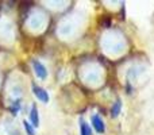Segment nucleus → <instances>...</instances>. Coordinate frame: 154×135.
<instances>
[{"mask_svg": "<svg viewBox=\"0 0 154 135\" xmlns=\"http://www.w3.org/2000/svg\"><path fill=\"white\" fill-rule=\"evenodd\" d=\"M122 111V100L120 99H116L114 104H112V108H111V116L112 118H118Z\"/></svg>", "mask_w": 154, "mask_h": 135, "instance_id": "39448f33", "label": "nucleus"}, {"mask_svg": "<svg viewBox=\"0 0 154 135\" xmlns=\"http://www.w3.org/2000/svg\"><path fill=\"white\" fill-rule=\"evenodd\" d=\"M23 127L26 130L27 135H35V128L31 126V123L27 122V120H23Z\"/></svg>", "mask_w": 154, "mask_h": 135, "instance_id": "0eeeda50", "label": "nucleus"}, {"mask_svg": "<svg viewBox=\"0 0 154 135\" xmlns=\"http://www.w3.org/2000/svg\"><path fill=\"white\" fill-rule=\"evenodd\" d=\"M32 93L34 96L42 103H49V93L43 89L42 87H38V85H32Z\"/></svg>", "mask_w": 154, "mask_h": 135, "instance_id": "f03ea898", "label": "nucleus"}, {"mask_svg": "<svg viewBox=\"0 0 154 135\" xmlns=\"http://www.w3.org/2000/svg\"><path fill=\"white\" fill-rule=\"evenodd\" d=\"M91 122H92V127L95 128V131L97 134H103L106 131V126H104V122L99 115H93L91 118Z\"/></svg>", "mask_w": 154, "mask_h": 135, "instance_id": "7ed1b4c3", "label": "nucleus"}, {"mask_svg": "<svg viewBox=\"0 0 154 135\" xmlns=\"http://www.w3.org/2000/svg\"><path fill=\"white\" fill-rule=\"evenodd\" d=\"M80 135H92V130H91L89 124L84 119L80 120Z\"/></svg>", "mask_w": 154, "mask_h": 135, "instance_id": "423d86ee", "label": "nucleus"}, {"mask_svg": "<svg viewBox=\"0 0 154 135\" xmlns=\"http://www.w3.org/2000/svg\"><path fill=\"white\" fill-rule=\"evenodd\" d=\"M31 64H32V69H34L35 76H37L38 78L45 80L46 77H48V69H46V66L42 62H39L38 60H32Z\"/></svg>", "mask_w": 154, "mask_h": 135, "instance_id": "f257e3e1", "label": "nucleus"}, {"mask_svg": "<svg viewBox=\"0 0 154 135\" xmlns=\"http://www.w3.org/2000/svg\"><path fill=\"white\" fill-rule=\"evenodd\" d=\"M30 123L34 128L39 127V112H38V108L35 106H32L31 111H30Z\"/></svg>", "mask_w": 154, "mask_h": 135, "instance_id": "20e7f679", "label": "nucleus"}]
</instances>
